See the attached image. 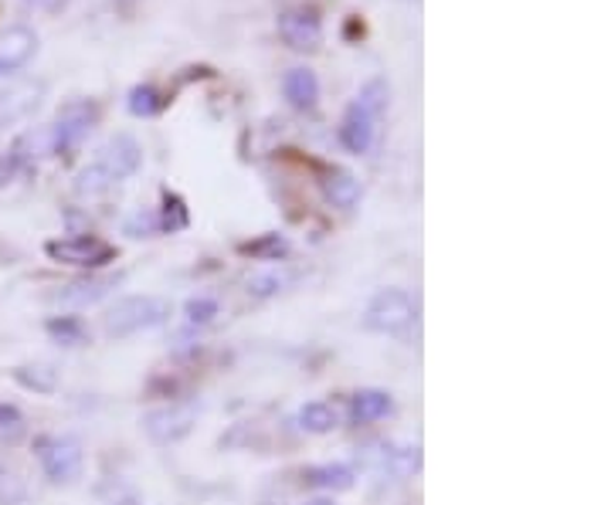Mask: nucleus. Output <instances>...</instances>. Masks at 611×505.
Returning <instances> with one entry per match:
<instances>
[{
    "label": "nucleus",
    "mask_w": 611,
    "mask_h": 505,
    "mask_svg": "<svg viewBox=\"0 0 611 505\" xmlns=\"http://www.w3.org/2000/svg\"><path fill=\"white\" fill-rule=\"evenodd\" d=\"M387 99H391V85L384 79H371L361 92L353 95V102L347 105V113L340 119V147L353 157H361L374 147L377 139V123L387 113Z\"/></svg>",
    "instance_id": "obj_1"
},
{
    "label": "nucleus",
    "mask_w": 611,
    "mask_h": 505,
    "mask_svg": "<svg viewBox=\"0 0 611 505\" xmlns=\"http://www.w3.org/2000/svg\"><path fill=\"white\" fill-rule=\"evenodd\" d=\"M167 319H170V302L167 299H160V296H126L110 312H105L102 330H105V336H113V340H126V336L163 326Z\"/></svg>",
    "instance_id": "obj_2"
},
{
    "label": "nucleus",
    "mask_w": 611,
    "mask_h": 505,
    "mask_svg": "<svg viewBox=\"0 0 611 505\" xmlns=\"http://www.w3.org/2000/svg\"><path fill=\"white\" fill-rule=\"evenodd\" d=\"M99 119H102V110L95 99H68L55 113V123L48 126L52 129V153L61 157V153L79 150L89 139V133L99 126Z\"/></svg>",
    "instance_id": "obj_3"
},
{
    "label": "nucleus",
    "mask_w": 611,
    "mask_h": 505,
    "mask_svg": "<svg viewBox=\"0 0 611 505\" xmlns=\"http://www.w3.org/2000/svg\"><path fill=\"white\" fill-rule=\"evenodd\" d=\"M34 458H38L45 479L55 485H68L82 475V445L68 435L34 438Z\"/></svg>",
    "instance_id": "obj_4"
},
{
    "label": "nucleus",
    "mask_w": 611,
    "mask_h": 505,
    "mask_svg": "<svg viewBox=\"0 0 611 505\" xmlns=\"http://www.w3.org/2000/svg\"><path fill=\"white\" fill-rule=\"evenodd\" d=\"M415 315H418V306L405 288H381L364 309V326L371 333L394 336V333H405L415 322Z\"/></svg>",
    "instance_id": "obj_5"
},
{
    "label": "nucleus",
    "mask_w": 611,
    "mask_h": 505,
    "mask_svg": "<svg viewBox=\"0 0 611 505\" xmlns=\"http://www.w3.org/2000/svg\"><path fill=\"white\" fill-rule=\"evenodd\" d=\"M45 255L58 265H76V268H102L116 262V248L105 244L102 238L92 234H68V238H55L45 244Z\"/></svg>",
    "instance_id": "obj_6"
},
{
    "label": "nucleus",
    "mask_w": 611,
    "mask_h": 505,
    "mask_svg": "<svg viewBox=\"0 0 611 505\" xmlns=\"http://www.w3.org/2000/svg\"><path fill=\"white\" fill-rule=\"evenodd\" d=\"M201 417V404L194 401H177V404H167V408H157L143 417V431H147V438L154 445H177L184 441L194 424Z\"/></svg>",
    "instance_id": "obj_7"
},
{
    "label": "nucleus",
    "mask_w": 611,
    "mask_h": 505,
    "mask_svg": "<svg viewBox=\"0 0 611 505\" xmlns=\"http://www.w3.org/2000/svg\"><path fill=\"white\" fill-rule=\"evenodd\" d=\"M275 27H279V38L299 55H313L323 45V18L316 8H306V4L285 8L275 21Z\"/></svg>",
    "instance_id": "obj_8"
},
{
    "label": "nucleus",
    "mask_w": 611,
    "mask_h": 505,
    "mask_svg": "<svg viewBox=\"0 0 611 505\" xmlns=\"http://www.w3.org/2000/svg\"><path fill=\"white\" fill-rule=\"evenodd\" d=\"M99 163L110 170V176L120 184V180H129V176L139 173V167H143V147L136 142V136L116 133V136H110V139L102 142Z\"/></svg>",
    "instance_id": "obj_9"
},
{
    "label": "nucleus",
    "mask_w": 611,
    "mask_h": 505,
    "mask_svg": "<svg viewBox=\"0 0 611 505\" xmlns=\"http://www.w3.org/2000/svg\"><path fill=\"white\" fill-rule=\"evenodd\" d=\"M34 51H38V34H34L27 24H14L0 34V79H8L11 71L24 68Z\"/></svg>",
    "instance_id": "obj_10"
},
{
    "label": "nucleus",
    "mask_w": 611,
    "mask_h": 505,
    "mask_svg": "<svg viewBox=\"0 0 611 505\" xmlns=\"http://www.w3.org/2000/svg\"><path fill=\"white\" fill-rule=\"evenodd\" d=\"M120 278H102V275H86V278H76L61 285L58 292L52 296L55 306H65V309H89L95 302H102L105 296L113 292Z\"/></svg>",
    "instance_id": "obj_11"
},
{
    "label": "nucleus",
    "mask_w": 611,
    "mask_h": 505,
    "mask_svg": "<svg viewBox=\"0 0 611 505\" xmlns=\"http://www.w3.org/2000/svg\"><path fill=\"white\" fill-rule=\"evenodd\" d=\"M45 99V82H21L0 95V129L27 119Z\"/></svg>",
    "instance_id": "obj_12"
},
{
    "label": "nucleus",
    "mask_w": 611,
    "mask_h": 505,
    "mask_svg": "<svg viewBox=\"0 0 611 505\" xmlns=\"http://www.w3.org/2000/svg\"><path fill=\"white\" fill-rule=\"evenodd\" d=\"M319 79H316V71L313 68H303V65H296V68H290L282 76V99L293 105V110H299V113H309V110H316L319 105Z\"/></svg>",
    "instance_id": "obj_13"
},
{
    "label": "nucleus",
    "mask_w": 611,
    "mask_h": 505,
    "mask_svg": "<svg viewBox=\"0 0 611 505\" xmlns=\"http://www.w3.org/2000/svg\"><path fill=\"white\" fill-rule=\"evenodd\" d=\"M319 191H323V197H327L330 207H337V210H350L357 200H361V180H357L350 170L333 167V170L323 173Z\"/></svg>",
    "instance_id": "obj_14"
},
{
    "label": "nucleus",
    "mask_w": 611,
    "mask_h": 505,
    "mask_svg": "<svg viewBox=\"0 0 611 505\" xmlns=\"http://www.w3.org/2000/svg\"><path fill=\"white\" fill-rule=\"evenodd\" d=\"M391 408H394L391 393H384V390H357L350 397V421L357 427H364V424H374V421L387 417Z\"/></svg>",
    "instance_id": "obj_15"
},
{
    "label": "nucleus",
    "mask_w": 611,
    "mask_h": 505,
    "mask_svg": "<svg viewBox=\"0 0 611 505\" xmlns=\"http://www.w3.org/2000/svg\"><path fill=\"white\" fill-rule=\"evenodd\" d=\"M306 485L313 489H323V492H350L353 489V468L340 464V461H330V464H313L303 472Z\"/></svg>",
    "instance_id": "obj_16"
},
{
    "label": "nucleus",
    "mask_w": 611,
    "mask_h": 505,
    "mask_svg": "<svg viewBox=\"0 0 611 505\" xmlns=\"http://www.w3.org/2000/svg\"><path fill=\"white\" fill-rule=\"evenodd\" d=\"M14 383L31 390V393H55L61 387V377L52 364H21L11 370Z\"/></svg>",
    "instance_id": "obj_17"
},
{
    "label": "nucleus",
    "mask_w": 611,
    "mask_h": 505,
    "mask_svg": "<svg viewBox=\"0 0 611 505\" xmlns=\"http://www.w3.org/2000/svg\"><path fill=\"white\" fill-rule=\"evenodd\" d=\"M126 110L136 116V119H150V116H160L167 110V95L154 85V82H139L129 89L126 95Z\"/></svg>",
    "instance_id": "obj_18"
},
{
    "label": "nucleus",
    "mask_w": 611,
    "mask_h": 505,
    "mask_svg": "<svg viewBox=\"0 0 611 505\" xmlns=\"http://www.w3.org/2000/svg\"><path fill=\"white\" fill-rule=\"evenodd\" d=\"M296 421H299V427L306 431V435H330V431L340 424L337 411H333L327 401H309V404H303Z\"/></svg>",
    "instance_id": "obj_19"
},
{
    "label": "nucleus",
    "mask_w": 611,
    "mask_h": 505,
    "mask_svg": "<svg viewBox=\"0 0 611 505\" xmlns=\"http://www.w3.org/2000/svg\"><path fill=\"white\" fill-rule=\"evenodd\" d=\"M285 285H290V272H285V268H265V272L248 275L245 292H248L251 299H272V296L282 292Z\"/></svg>",
    "instance_id": "obj_20"
},
{
    "label": "nucleus",
    "mask_w": 611,
    "mask_h": 505,
    "mask_svg": "<svg viewBox=\"0 0 611 505\" xmlns=\"http://www.w3.org/2000/svg\"><path fill=\"white\" fill-rule=\"evenodd\" d=\"M113 184H116V180L110 176V170H105L99 160L89 163V167H82V170L76 173V194H79V197H102Z\"/></svg>",
    "instance_id": "obj_21"
},
{
    "label": "nucleus",
    "mask_w": 611,
    "mask_h": 505,
    "mask_svg": "<svg viewBox=\"0 0 611 505\" xmlns=\"http://www.w3.org/2000/svg\"><path fill=\"white\" fill-rule=\"evenodd\" d=\"M27 438V421L24 414L14 408V404H4L0 401V445L4 448H14Z\"/></svg>",
    "instance_id": "obj_22"
},
{
    "label": "nucleus",
    "mask_w": 611,
    "mask_h": 505,
    "mask_svg": "<svg viewBox=\"0 0 611 505\" xmlns=\"http://www.w3.org/2000/svg\"><path fill=\"white\" fill-rule=\"evenodd\" d=\"M157 221H160V231H184L188 228V204H184V197L181 194H170V191H163V207H160V214H157Z\"/></svg>",
    "instance_id": "obj_23"
},
{
    "label": "nucleus",
    "mask_w": 611,
    "mask_h": 505,
    "mask_svg": "<svg viewBox=\"0 0 611 505\" xmlns=\"http://www.w3.org/2000/svg\"><path fill=\"white\" fill-rule=\"evenodd\" d=\"M45 330L61 346H82L86 343V326H82L76 315H55V319H48Z\"/></svg>",
    "instance_id": "obj_24"
},
{
    "label": "nucleus",
    "mask_w": 611,
    "mask_h": 505,
    "mask_svg": "<svg viewBox=\"0 0 611 505\" xmlns=\"http://www.w3.org/2000/svg\"><path fill=\"white\" fill-rule=\"evenodd\" d=\"M27 502V485L14 464L0 461V505H24Z\"/></svg>",
    "instance_id": "obj_25"
},
{
    "label": "nucleus",
    "mask_w": 611,
    "mask_h": 505,
    "mask_svg": "<svg viewBox=\"0 0 611 505\" xmlns=\"http://www.w3.org/2000/svg\"><path fill=\"white\" fill-rule=\"evenodd\" d=\"M241 251H245V255H251V259H262V262H279L285 251H290V241L279 238V234H265L262 241L241 244Z\"/></svg>",
    "instance_id": "obj_26"
},
{
    "label": "nucleus",
    "mask_w": 611,
    "mask_h": 505,
    "mask_svg": "<svg viewBox=\"0 0 611 505\" xmlns=\"http://www.w3.org/2000/svg\"><path fill=\"white\" fill-rule=\"evenodd\" d=\"M188 322L191 326H207V322H214V315H222V306L218 299H211V296H197L188 302Z\"/></svg>",
    "instance_id": "obj_27"
},
{
    "label": "nucleus",
    "mask_w": 611,
    "mask_h": 505,
    "mask_svg": "<svg viewBox=\"0 0 611 505\" xmlns=\"http://www.w3.org/2000/svg\"><path fill=\"white\" fill-rule=\"evenodd\" d=\"M129 238H150V234H157L160 231V221H157V210H136L133 218L126 221V228H123Z\"/></svg>",
    "instance_id": "obj_28"
},
{
    "label": "nucleus",
    "mask_w": 611,
    "mask_h": 505,
    "mask_svg": "<svg viewBox=\"0 0 611 505\" xmlns=\"http://www.w3.org/2000/svg\"><path fill=\"white\" fill-rule=\"evenodd\" d=\"M27 167L21 163V157L14 153V150H8V153H0V191H8L14 180L24 173Z\"/></svg>",
    "instance_id": "obj_29"
},
{
    "label": "nucleus",
    "mask_w": 611,
    "mask_h": 505,
    "mask_svg": "<svg viewBox=\"0 0 611 505\" xmlns=\"http://www.w3.org/2000/svg\"><path fill=\"white\" fill-rule=\"evenodd\" d=\"M24 4L31 8V11H38V14H48V18H55V14H61L71 0H24Z\"/></svg>",
    "instance_id": "obj_30"
},
{
    "label": "nucleus",
    "mask_w": 611,
    "mask_h": 505,
    "mask_svg": "<svg viewBox=\"0 0 611 505\" xmlns=\"http://www.w3.org/2000/svg\"><path fill=\"white\" fill-rule=\"evenodd\" d=\"M303 505H337V502H333V495H313V498H306Z\"/></svg>",
    "instance_id": "obj_31"
}]
</instances>
